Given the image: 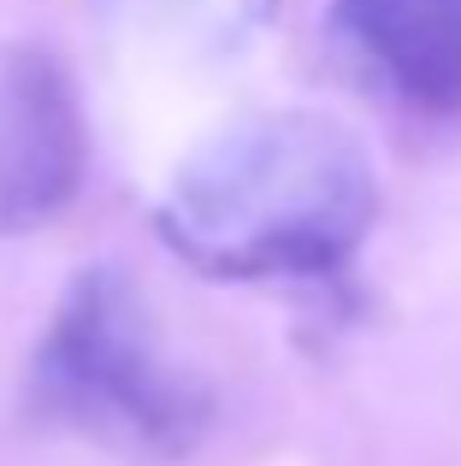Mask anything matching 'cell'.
Here are the masks:
<instances>
[{
    "mask_svg": "<svg viewBox=\"0 0 461 466\" xmlns=\"http://www.w3.org/2000/svg\"><path fill=\"white\" fill-rule=\"evenodd\" d=\"M349 77L426 118H461V0H332Z\"/></svg>",
    "mask_w": 461,
    "mask_h": 466,
    "instance_id": "obj_4",
    "label": "cell"
},
{
    "mask_svg": "<svg viewBox=\"0 0 461 466\" xmlns=\"http://www.w3.org/2000/svg\"><path fill=\"white\" fill-rule=\"evenodd\" d=\"M113 18L178 35L201 54H237L278 18V0H101Z\"/></svg>",
    "mask_w": 461,
    "mask_h": 466,
    "instance_id": "obj_5",
    "label": "cell"
},
{
    "mask_svg": "<svg viewBox=\"0 0 461 466\" xmlns=\"http://www.w3.org/2000/svg\"><path fill=\"white\" fill-rule=\"evenodd\" d=\"M89 137L66 66L47 47H0V237L77 201Z\"/></svg>",
    "mask_w": 461,
    "mask_h": 466,
    "instance_id": "obj_3",
    "label": "cell"
},
{
    "mask_svg": "<svg viewBox=\"0 0 461 466\" xmlns=\"http://www.w3.org/2000/svg\"><path fill=\"white\" fill-rule=\"evenodd\" d=\"M42 425L137 461H184L213 425V390L166 349L125 266H83L30 360Z\"/></svg>",
    "mask_w": 461,
    "mask_h": 466,
    "instance_id": "obj_2",
    "label": "cell"
},
{
    "mask_svg": "<svg viewBox=\"0 0 461 466\" xmlns=\"http://www.w3.org/2000/svg\"><path fill=\"white\" fill-rule=\"evenodd\" d=\"M379 218V171L349 125L308 106L242 113L172 171L154 225L166 248L225 284L332 278Z\"/></svg>",
    "mask_w": 461,
    "mask_h": 466,
    "instance_id": "obj_1",
    "label": "cell"
}]
</instances>
